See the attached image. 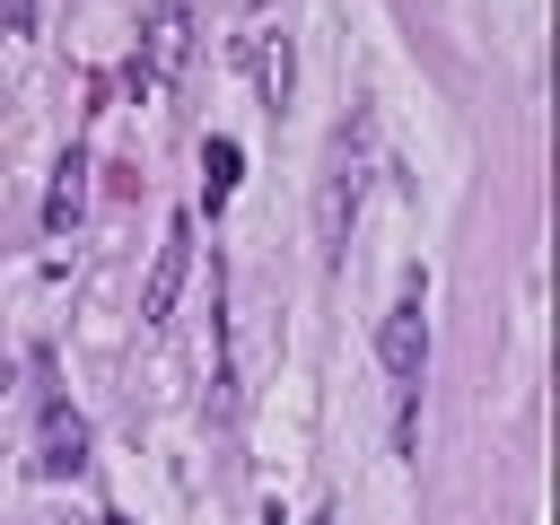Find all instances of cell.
I'll use <instances>...</instances> for the list:
<instances>
[{
	"label": "cell",
	"instance_id": "obj_1",
	"mask_svg": "<svg viewBox=\"0 0 560 525\" xmlns=\"http://www.w3.org/2000/svg\"><path fill=\"white\" fill-rule=\"evenodd\" d=\"M359 192H368V105H350L332 122V149H324V184H315V245H324V262H341Z\"/></svg>",
	"mask_w": 560,
	"mask_h": 525
},
{
	"label": "cell",
	"instance_id": "obj_2",
	"mask_svg": "<svg viewBox=\"0 0 560 525\" xmlns=\"http://www.w3.org/2000/svg\"><path fill=\"white\" fill-rule=\"evenodd\" d=\"M376 359L394 376V438L411 446V420H420V368H429V315H420V280H402L385 332H376Z\"/></svg>",
	"mask_w": 560,
	"mask_h": 525
},
{
	"label": "cell",
	"instance_id": "obj_3",
	"mask_svg": "<svg viewBox=\"0 0 560 525\" xmlns=\"http://www.w3.org/2000/svg\"><path fill=\"white\" fill-rule=\"evenodd\" d=\"M149 61H131V88L149 96V88H166L175 70H184V52H192V0H149Z\"/></svg>",
	"mask_w": 560,
	"mask_h": 525
},
{
	"label": "cell",
	"instance_id": "obj_4",
	"mask_svg": "<svg viewBox=\"0 0 560 525\" xmlns=\"http://www.w3.org/2000/svg\"><path fill=\"white\" fill-rule=\"evenodd\" d=\"M184 271H192V210H184V219H166V245H158V262H149V289H140V324H166V315H175V289H184Z\"/></svg>",
	"mask_w": 560,
	"mask_h": 525
},
{
	"label": "cell",
	"instance_id": "obj_5",
	"mask_svg": "<svg viewBox=\"0 0 560 525\" xmlns=\"http://www.w3.org/2000/svg\"><path fill=\"white\" fill-rule=\"evenodd\" d=\"M88 464V420L61 402V394H44V429H35V472L44 481H70Z\"/></svg>",
	"mask_w": 560,
	"mask_h": 525
},
{
	"label": "cell",
	"instance_id": "obj_6",
	"mask_svg": "<svg viewBox=\"0 0 560 525\" xmlns=\"http://www.w3.org/2000/svg\"><path fill=\"white\" fill-rule=\"evenodd\" d=\"M79 210H88V149H61L52 192H44V236H70V228H79Z\"/></svg>",
	"mask_w": 560,
	"mask_h": 525
},
{
	"label": "cell",
	"instance_id": "obj_7",
	"mask_svg": "<svg viewBox=\"0 0 560 525\" xmlns=\"http://www.w3.org/2000/svg\"><path fill=\"white\" fill-rule=\"evenodd\" d=\"M236 166H245V149L219 131V140L201 149V201H210V210H228V192H236Z\"/></svg>",
	"mask_w": 560,
	"mask_h": 525
},
{
	"label": "cell",
	"instance_id": "obj_8",
	"mask_svg": "<svg viewBox=\"0 0 560 525\" xmlns=\"http://www.w3.org/2000/svg\"><path fill=\"white\" fill-rule=\"evenodd\" d=\"M262 88H271V105L289 96V44H271V52H262Z\"/></svg>",
	"mask_w": 560,
	"mask_h": 525
},
{
	"label": "cell",
	"instance_id": "obj_9",
	"mask_svg": "<svg viewBox=\"0 0 560 525\" xmlns=\"http://www.w3.org/2000/svg\"><path fill=\"white\" fill-rule=\"evenodd\" d=\"M0 26L9 35H35V0H0Z\"/></svg>",
	"mask_w": 560,
	"mask_h": 525
},
{
	"label": "cell",
	"instance_id": "obj_10",
	"mask_svg": "<svg viewBox=\"0 0 560 525\" xmlns=\"http://www.w3.org/2000/svg\"><path fill=\"white\" fill-rule=\"evenodd\" d=\"M306 525H332V508H324V516H306Z\"/></svg>",
	"mask_w": 560,
	"mask_h": 525
},
{
	"label": "cell",
	"instance_id": "obj_11",
	"mask_svg": "<svg viewBox=\"0 0 560 525\" xmlns=\"http://www.w3.org/2000/svg\"><path fill=\"white\" fill-rule=\"evenodd\" d=\"M105 525H131V516H105Z\"/></svg>",
	"mask_w": 560,
	"mask_h": 525
},
{
	"label": "cell",
	"instance_id": "obj_12",
	"mask_svg": "<svg viewBox=\"0 0 560 525\" xmlns=\"http://www.w3.org/2000/svg\"><path fill=\"white\" fill-rule=\"evenodd\" d=\"M0 385H9V368H0Z\"/></svg>",
	"mask_w": 560,
	"mask_h": 525
}]
</instances>
